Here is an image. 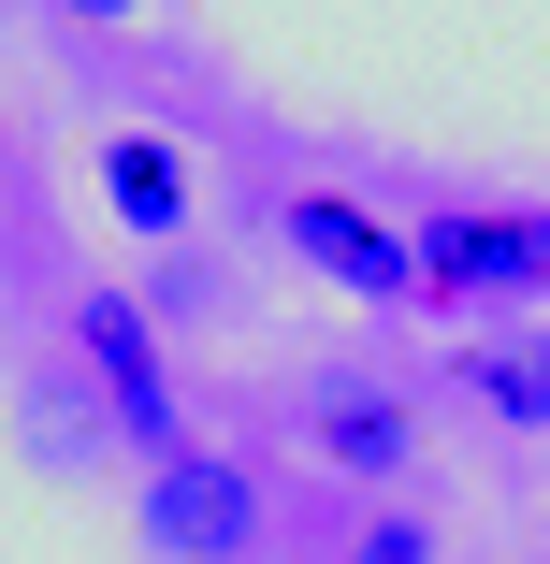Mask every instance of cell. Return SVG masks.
<instances>
[{"label": "cell", "instance_id": "1", "mask_svg": "<svg viewBox=\"0 0 550 564\" xmlns=\"http://www.w3.org/2000/svg\"><path fill=\"white\" fill-rule=\"evenodd\" d=\"M73 377H87L101 420H117V448H145V464H174V448H188L174 348H160V318H145L131 290H73Z\"/></svg>", "mask_w": 550, "mask_h": 564}, {"label": "cell", "instance_id": "2", "mask_svg": "<svg viewBox=\"0 0 550 564\" xmlns=\"http://www.w3.org/2000/svg\"><path fill=\"white\" fill-rule=\"evenodd\" d=\"M406 261H420V290L434 304H550V217L536 203H450V217H420L406 232Z\"/></svg>", "mask_w": 550, "mask_h": 564}, {"label": "cell", "instance_id": "3", "mask_svg": "<svg viewBox=\"0 0 550 564\" xmlns=\"http://www.w3.org/2000/svg\"><path fill=\"white\" fill-rule=\"evenodd\" d=\"M145 550L160 564H247L261 550V464L247 448H174V464H145Z\"/></svg>", "mask_w": 550, "mask_h": 564}, {"label": "cell", "instance_id": "4", "mask_svg": "<svg viewBox=\"0 0 550 564\" xmlns=\"http://www.w3.org/2000/svg\"><path fill=\"white\" fill-rule=\"evenodd\" d=\"M276 247L319 290H348V304H420V261H406V232H391L363 188H290L276 203Z\"/></svg>", "mask_w": 550, "mask_h": 564}, {"label": "cell", "instance_id": "5", "mask_svg": "<svg viewBox=\"0 0 550 564\" xmlns=\"http://www.w3.org/2000/svg\"><path fill=\"white\" fill-rule=\"evenodd\" d=\"M304 464H319V478H363V492H391V478L420 464V405H406V391H377V377L304 391Z\"/></svg>", "mask_w": 550, "mask_h": 564}, {"label": "cell", "instance_id": "6", "mask_svg": "<svg viewBox=\"0 0 550 564\" xmlns=\"http://www.w3.org/2000/svg\"><path fill=\"white\" fill-rule=\"evenodd\" d=\"M87 188H101V217H117V232H145V247H174L188 217H203V160H188L174 131H101Z\"/></svg>", "mask_w": 550, "mask_h": 564}, {"label": "cell", "instance_id": "7", "mask_svg": "<svg viewBox=\"0 0 550 564\" xmlns=\"http://www.w3.org/2000/svg\"><path fill=\"white\" fill-rule=\"evenodd\" d=\"M464 391H478L493 420L550 434V333H478V348H464Z\"/></svg>", "mask_w": 550, "mask_h": 564}, {"label": "cell", "instance_id": "8", "mask_svg": "<svg viewBox=\"0 0 550 564\" xmlns=\"http://www.w3.org/2000/svg\"><path fill=\"white\" fill-rule=\"evenodd\" d=\"M334 564H434V521L377 507V521H348V550H334Z\"/></svg>", "mask_w": 550, "mask_h": 564}, {"label": "cell", "instance_id": "9", "mask_svg": "<svg viewBox=\"0 0 550 564\" xmlns=\"http://www.w3.org/2000/svg\"><path fill=\"white\" fill-rule=\"evenodd\" d=\"M58 15H87V30H131V15H160V0H58Z\"/></svg>", "mask_w": 550, "mask_h": 564}]
</instances>
